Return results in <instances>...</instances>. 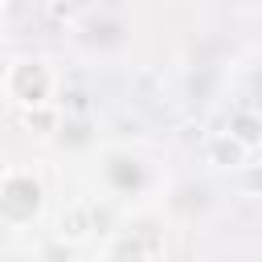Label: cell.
<instances>
[{
    "instance_id": "7c38bea8",
    "label": "cell",
    "mask_w": 262,
    "mask_h": 262,
    "mask_svg": "<svg viewBox=\"0 0 262 262\" xmlns=\"http://www.w3.org/2000/svg\"><path fill=\"white\" fill-rule=\"evenodd\" d=\"M233 184H237V192H242V196H250V201H262V160H250V164H242V168L233 172Z\"/></svg>"
},
{
    "instance_id": "8fae6325",
    "label": "cell",
    "mask_w": 262,
    "mask_h": 262,
    "mask_svg": "<svg viewBox=\"0 0 262 262\" xmlns=\"http://www.w3.org/2000/svg\"><path fill=\"white\" fill-rule=\"evenodd\" d=\"M213 205V196H209V184H196V180H188V184H180L176 188V209H184V213H205Z\"/></svg>"
},
{
    "instance_id": "277c9868",
    "label": "cell",
    "mask_w": 262,
    "mask_h": 262,
    "mask_svg": "<svg viewBox=\"0 0 262 262\" xmlns=\"http://www.w3.org/2000/svg\"><path fill=\"white\" fill-rule=\"evenodd\" d=\"M164 254V221L143 213L102 237V262H156Z\"/></svg>"
},
{
    "instance_id": "2e32d148",
    "label": "cell",
    "mask_w": 262,
    "mask_h": 262,
    "mask_svg": "<svg viewBox=\"0 0 262 262\" xmlns=\"http://www.w3.org/2000/svg\"><path fill=\"white\" fill-rule=\"evenodd\" d=\"M4 12H8V8H4V4H0V20H4Z\"/></svg>"
},
{
    "instance_id": "5b68a950",
    "label": "cell",
    "mask_w": 262,
    "mask_h": 262,
    "mask_svg": "<svg viewBox=\"0 0 262 262\" xmlns=\"http://www.w3.org/2000/svg\"><path fill=\"white\" fill-rule=\"evenodd\" d=\"M102 184H106V192H111V196H119V201L139 196V192L151 184L147 160H143V156H135V151H127V147L106 151V156H102Z\"/></svg>"
},
{
    "instance_id": "8992f818",
    "label": "cell",
    "mask_w": 262,
    "mask_h": 262,
    "mask_svg": "<svg viewBox=\"0 0 262 262\" xmlns=\"http://www.w3.org/2000/svg\"><path fill=\"white\" fill-rule=\"evenodd\" d=\"M201 156H205V164L209 168H221V172H237L242 164H250L254 156L229 135V131H209L205 135V143H201Z\"/></svg>"
},
{
    "instance_id": "30bf717a",
    "label": "cell",
    "mask_w": 262,
    "mask_h": 262,
    "mask_svg": "<svg viewBox=\"0 0 262 262\" xmlns=\"http://www.w3.org/2000/svg\"><path fill=\"white\" fill-rule=\"evenodd\" d=\"M94 139V119L90 115H66V123H61V131H57V143H66V147H86Z\"/></svg>"
},
{
    "instance_id": "9a60e30c",
    "label": "cell",
    "mask_w": 262,
    "mask_h": 262,
    "mask_svg": "<svg viewBox=\"0 0 262 262\" xmlns=\"http://www.w3.org/2000/svg\"><path fill=\"white\" fill-rule=\"evenodd\" d=\"M0 262H29L25 254H0Z\"/></svg>"
},
{
    "instance_id": "ba28073f",
    "label": "cell",
    "mask_w": 262,
    "mask_h": 262,
    "mask_svg": "<svg viewBox=\"0 0 262 262\" xmlns=\"http://www.w3.org/2000/svg\"><path fill=\"white\" fill-rule=\"evenodd\" d=\"M61 123H66V111H61L57 102H49V106H33V111H20V131L33 135V139H57Z\"/></svg>"
},
{
    "instance_id": "3957f363",
    "label": "cell",
    "mask_w": 262,
    "mask_h": 262,
    "mask_svg": "<svg viewBox=\"0 0 262 262\" xmlns=\"http://www.w3.org/2000/svg\"><path fill=\"white\" fill-rule=\"evenodd\" d=\"M70 37L90 49V53H115L131 41V20L123 8H111V4H86L74 12V20L66 25Z\"/></svg>"
},
{
    "instance_id": "9c48e42d",
    "label": "cell",
    "mask_w": 262,
    "mask_h": 262,
    "mask_svg": "<svg viewBox=\"0 0 262 262\" xmlns=\"http://www.w3.org/2000/svg\"><path fill=\"white\" fill-rule=\"evenodd\" d=\"M57 225H61V229H57V237H61V242H86V237H90V229H98V225H94V209H90V205H66Z\"/></svg>"
},
{
    "instance_id": "5bb4252c",
    "label": "cell",
    "mask_w": 262,
    "mask_h": 262,
    "mask_svg": "<svg viewBox=\"0 0 262 262\" xmlns=\"http://www.w3.org/2000/svg\"><path fill=\"white\" fill-rule=\"evenodd\" d=\"M45 262H82V258H74V254H45Z\"/></svg>"
},
{
    "instance_id": "6da1fadb",
    "label": "cell",
    "mask_w": 262,
    "mask_h": 262,
    "mask_svg": "<svg viewBox=\"0 0 262 262\" xmlns=\"http://www.w3.org/2000/svg\"><path fill=\"white\" fill-rule=\"evenodd\" d=\"M0 94L16 106V111H33V106H49L57 102V74L49 66V57L41 53H12L0 66Z\"/></svg>"
},
{
    "instance_id": "7a4b0ae2",
    "label": "cell",
    "mask_w": 262,
    "mask_h": 262,
    "mask_svg": "<svg viewBox=\"0 0 262 262\" xmlns=\"http://www.w3.org/2000/svg\"><path fill=\"white\" fill-rule=\"evenodd\" d=\"M45 213V180L33 168H0V229H29Z\"/></svg>"
},
{
    "instance_id": "52a82bcc",
    "label": "cell",
    "mask_w": 262,
    "mask_h": 262,
    "mask_svg": "<svg viewBox=\"0 0 262 262\" xmlns=\"http://www.w3.org/2000/svg\"><path fill=\"white\" fill-rule=\"evenodd\" d=\"M221 131H229L250 156L262 151V111H258V106H237V111H229V119H225Z\"/></svg>"
},
{
    "instance_id": "4fadbf2b",
    "label": "cell",
    "mask_w": 262,
    "mask_h": 262,
    "mask_svg": "<svg viewBox=\"0 0 262 262\" xmlns=\"http://www.w3.org/2000/svg\"><path fill=\"white\" fill-rule=\"evenodd\" d=\"M250 90H254V98L262 102V70H254V78H250Z\"/></svg>"
}]
</instances>
